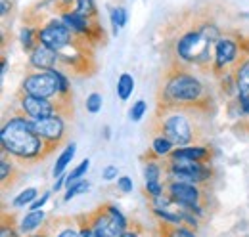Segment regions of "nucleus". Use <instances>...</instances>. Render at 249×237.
Returning <instances> with one entry per match:
<instances>
[{
  "label": "nucleus",
  "instance_id": "nucleus-40",
  "mask_svg": "<svg viewBox=\"0 0 249 237\" xmlns=\"http://www.w3.org/2000/svg\"><path fill=\"white\" fill-rule=\"evenodd\" d=\"M63 4H69V2H71V0H62Z\"/></svg>",
  "mask_w": 249,
  "mask_h": 237
},
{
  "label": "nucleus",
  "instance_id": "nucleus-11",
  "mask_svg": "<svg viewBox=\"0 0 249 237\" xmlns=\"http://www.w3.org/2000/svg\"><path fill=\"white\" fill-rule=\"evenodd\" d=\"M58 59H60V52L52 50L42 42H38L31 50V65L36 69H52Z\"/></svg>",
  "mask_w": 249,
  "mask_h": 237
},
{
  "label": "nucleus",
  "instance_id": "nucleus-36",
  "mask_svg": "<svg viewBox=\"0 0 249 237\" xmlns=\"http://www.w3.org/2000/svg\"><path fill=\"white\" fill-rule=\"evenodd\" d=\"M60 236H62V237H67V236H81V232H75V230H63V232H60Z\"/></svg>",
  "mask_w": 249,
  "mask_h": 237
},
{
  "label": "nucleus",
  "instance_id": "nucleus-38",
  "mask_svg": "<svg viewBox=\"0 0 249 237\" xmlns=\"http://www.w3.org/2000/svg\"><path fill=\"white\" fill-rule=\"evenodd\" d=\"M6 69H8V61H6V59H2V71H0V73L4 75V73H6Z\"/></svg>",
  "mask_w": 249,
  "mask_h": 237
},
{
  "label": "nucleus",
  "instance_id": "nucleus-18",
  "mask_svg": "<svg viewBox=\"0 0 249 237\" xmlns=\"http://www.w3.org/2000/svg\"><path fill=\"white\" fill-rule=\"evenodd\" d=\"M132 90H134V79H132L128 73H123V75L119 77V81H117V94H119V98H121L123 102H126V100L130 98Z\"/></svg>",
  "mask_w": 249,
  "mask_h": 237
},
{
  "label": "nucleus",
  "instance_id": "nucleus-3",
  "mask_svg": "<svg viewBox=\"0 0 249 237\" xmlns=\"http://www.w3.org/2000/svg\"><path fill=\"white\" fill-rule=\"evenodd\" d=\"M177 54L188 63H205L211 56V40L201 31H190L178 40Z\"/></svg>",
  "mask_w": 249,
  "mask_h": 237
},
{
  "label": "nucleus",
  "instance_id": "nucleus-28",
  "mask_svg": "<svg viewBox=\"0 0 249 237\" xmlns=\"http://www.w3.org/2000/svg\"><path fill=\"white\" fill-rule=\"evenodd\" d=\"M144 176H146V182H159L161 169L157 167L156 163H148L146 165V170H144Z\"/></svg>",
  "mask_w": 249,
  "mask_h": 237
},
{
  "label": "nucleus",
  "instance_id": "nucleus-2",
  "mask_svg": "<svg viewBox=\"0 0 249 237\" xmlns=\"http://www.w3.org/2000/svg\"><path fill=\"white\" fill-rule=\"evenodd\" d=\"M203 98V85L188 73H173L165 86H163V100L167 105H186L201 102Z\"/></svg>",
  "mask_w": 249,
  "mask_h": 237
},
{
  "label": "nucleus",
  "instance_id": "nucleus-33",
  "mask_svg": "<svg viewBox=\"0 0 249 237\" xmlns=\"http://www.w3.org/2000/svg\"><path fill=\"white\" fill-rule=\"evenodd\" d=\"M48 199H50V193L46 191V193H42V195H40V199H35V201H33V203L29 205V207H31V210H36V208H42V205H44V203H46Z\"/></svg>",
  "mask_w": 249,
  "mask_h": 237
},
{
  "label": "nucleus",
  "instance_id": "nucleus-6",
  "mask_svg": "<svg viewBox=\"0 0 249 237\" xmlns=\"http://www.w3.org/2000/svg\"><path fill=\"white\" fill-rule=\"evenodd\" d=\"M161 130L163 134L175 144V146H188L194 138L192 126L188 122V118L182 113H171L163 118L161 122Z\"/></svg>",
  "mask_w": 249,
  "mask_h": 237
},
{
  "label": "nucleus",
  "instance_id": "nucleus-1",
  "mask_svg": "<svg viewBox=\"0 0 249 237\" xmlns=\"http://www.w3.org/2000/svg\"><path fill=\"white\" fill-rule=\"evenodd\" d=\"M0 142L6 153L19 159H38L44 157V140L33 126V118L14 117L10 118L0 132Z\"/></svg>",
  "mask_w": 249,
  "mask_h": 237
},
{
  "label": "nucleus",
  "instance_id": "nucleus-5",
  "mask_svg": "<svg viewBox=\"0 0 249 237\" xmlns=\"http://www.w3.org/2000/svg\"><path fill=\"white\" fill-rule=\"evenodd\" d=\"M21 90L33 94V96H40V98H54L60 94V81L56 75V69H42V73H35L29 75L23 85Z\"/></svg>",
  "mask_w": 249,
  "mask_h": 237
},
{
  "label": "nucleus",
  "instance_id": "nucleus-20",
  "mask_svg": "<svg viewBox=\"0 0 249 237\" xmlns=\"http://www.w3.org/2000/svg\"><path fill=\"white\" fill-rule=\"evenodd\" d=\"M126 10L124 8H113L111 10V25H113V33L117 34V31L123 29L126 25Z\"/></svg>",
  "mask_w": 249,
  "mask_h": 237
},
{
  "label": "nucleus",
  "instance_id": "nucleus-26",
  "mask_svg": "<svg viewBox=\"0 0 249 237\" xmlns=\"http://www.w3.org/2000/svg\"><path fill=\"white\" fill-rule=\"evenodd\" d=\"M146 109H148V105H146V102L144 100H138L134 105H132V109L128 111V115H130V120H134V122H138L140 118L144 117V113H146Z\"/></svg>",
  "mask_w": 249,
  "mask_h": 237
},
{
  "label": "nucleus",
  "instance_id": "nucleus-13",
  "mask_svg": "<svg viewBox=\"0 0 249 237\" xmlns=\"http://www.w3.org/2000/svg\"><path fill=\"white\" fill-rule=\"evenodd\" d=\"M62 19H63V23L69 25L71 31L81 33V34H87V36L92 38V33H90V31H92V25L89 23L90 17H87V16H83V14H79V12H71V14H63Z\"/></svg>",
  "mask_w": 249,
  "mask_h": 237
},
{
  "label": "nucleus",
  "instance_id": "nucleus-30",
  "mask_svg": "<svg viewBox=\"0 0 249 237\" xmlns=\"http://www.w3.org/2000/svg\"><path fill=\"white\" fill-rule=\"evenodd\" d=\"M10 174H12V163H8L6 157H2V161H0V180H2V184H6Z\"/></svg>",
  "mask_w": 249,
  "mask_h": 237
},
{
  "label": "nucleus",
  "instance_id": "nucleus-25",
  "mask_svg": "<svg viewBox=\"0 0 249 237\" xmlns=\"http://www.w3.org/2000/svg\"><path fill=\"white\" fill-rule=\"evenodd\" d=\"M89 189V182H85V180H79V182H75V184H71L69 186V189H67V193H65V201H71L73 197H77L79 193H83V191H87Z\"/></svg>",
  "mask_w": 249,
  "mask_h": 237
},
{
  "label": "nucleus",
  "instance_id": "nucleus-15",
  "mask_svg": "<svg viewBox=\"0 0 249 237\" xmlns=\"http://www.w3.org/2000/svg\"><path fill=\"white\" fill-rule=\"evenodd\" d=\"M236 88L240 96H249V59L244 61L236 71Z\"/></svg>",
  "mask_w": 249,
  "mask_h": 237
},
{
  "label": "nucleus",
  "instance_id": "nucleus-22",
  "mask_svg": "<svg viewBox=\"0 0 249 237\" xmlns=\"http://www.w3.org/2000/svg\"><path fill=\"white\" fill-rule=\"evenodd\" d=\"M89 167H90V161H89V159H85L79 167H75V169L71 170V174H69V176H65V184H67V186H71V184L79 182V178H83L85 174H87Z\"/></svg>",
  "mask_w": 249,
  "mask_h": 237
},
{
  "label": "nucleus",
  "instance_id": "nucleus-37",
  "mask_svg": "<svg viewBox=\"0 0 249 237\" xmlns=\"http://www.w3.org/2000/svg\"><path fill=\"white\" fill-rule=\"evenodd\" d=\"M8 8H10V6H8V2H6V0H2V16H6V14H8Z\"/></svg>",
  "mask_w": 249,
  "mask_h": 237
},
{
  "label": "nucleus",
  "instance_id": "nucleus-24",
  "mask_svg": "<svg viewBox=\"0 0 249 237\" xmlns=\"http://www.w3.org/2000/svg\"><path fill=\"white\" fill-rule=\"evenodd\" d=\"M77 2V10L79 14L87 16V17H96V4L94 0H75Z\"/></svg>",
  "mask_w": 249,
  "mask_h": 237
},
{
  "label": "nucleus",
  "instance_id": "nucleus-35",
  "mask_svg": "<svg viewBox=\"0 0 249 237\" xmlns=\"http://www.w3.org/2000/svg\"><path fill=\"white\" fill-rule=\"evenodd\" d=\"M173 234H175V236H194V230H182V228H178V230H175Z\"/></svg>",
  "mask_w": 249,
  "mask_h": 237
},
{
  "label": "nucleus",
  "instance_id": "nucleus-27",
  "mask_svg": "<svg viewBox=\"0 0 249 237\" xmlns=\"http://www.w3.org/2000/svg\"><path fill=\"white\" fill-rule=\"evenodd\" d=\"M87 109H89V113H98L102 109V96L100 94L94 92L87 98Z\"/></svg>",
  "mask_w": 249,
  "mask_h": 237
},
{
  "label": "nucleus",
  "instance_id": "nucleus-7",
  "mask_svg": "<svg viewBox=\"0 0 249 237\" xmlns=\"http://www.w3.org/2000/svg\"><path fill=\"white\" fill-rule=\"evenodd\" d=\"M33 126L38 132V136L44 140V144H46L48 149L56 148L63 140V136H65V122H63V118L58 113L44 118H35Z\"/></svg>",
  "mask_w": 249,
  "mask_h": 237
},
{
  "label": "nucleus",
  "instance_id": "nucleus-4",
  "mask_svg": "<svg viewBox=\"0 0 249 237\" xmlns=\"http://www.w3.org/2000/svg\"><path fill=\"white\" fill-rule=\"evenodd\" d=\"M169 172L178 182H192V184L209 180V176H211V169L205 167L203 161L186 159V157H171Z\"/></svg>",
  "mask_w": 249,
  "mask_h": 237
},
{
  "label": "nucleus",
  "instance_id": "nucleus-19",
  "mask_svg": "<svg viewBox=\"0 0 249 237\" xmlns=\"http://www.w3.org/2000/svg\"><path fill=\"white\" fill-rule=\"evenodd\" d=\"M173 142L163 134V136H159V138H156L154 140V144H152V151L156 153V155H159V157H163V155H169L171 151H173Z\"/></svg>",
  "mask_w": 249,
  "mask_h": 237
},
{
  "label": "nucleus",
  "instance_id": "nucleus-34",
  "mask_svg": "<svg viewBox=\"0 0 249 237\" xmlns=\"http://www.w3.org/2000/svg\"><path fill=\"white\" fill-rule=\"evenodd\" d=\"M117 174H119L117 167H106L104 169V180H113V178H117Z\"/></svg>",
  "mask_w": 249,
  "mask_h": 237
},
{
  "label": "nucleus",
  "instance_id": "nucleus-16",
  "mask_svg": "<svg viewBox=\"0 0 249 237\" xmlns=\"http://www.w3.org/2000/svg\"><path fill=\"white\" fill-rule=\"evenodd\" d=\"M75 151H77V148H75V144H69L67 148L63 149V153L58 157V161H56V167H54V178L62 176L63 170L67 169V165L73 161V157H75Z\"/></svg>",
  "mask_w": 249,
  "mask_h": 237
},
{
  "label": "nucleus",
  "instance_id": "nucleus-17",
  "mask_svg": "<svg viewBox=\"0 0 249 237\" xmlns=\"http://www.w3.org/2000/svg\"><path fill=\"white\" fill-rule=\"evenodd\" d=\"M42 220H44V212L42 210H31L23 220H21V232L23 234H27V232H33V230H36L40 224H42Z\"/></svg>",
  "mask_w": 249,
  "mask_h": 237
},
{
  "label": "nucleus",
  "instance_id": "nucleus-8",
  "mask_svg": "<svg viewBox=\"0 0 249 237\" xmlns=\"http://www.w3.org/2000/svg\"><path fill=\"white\" fill-rule=\"evenodd\" d=\"M38 40H40L42 44L50 46L52 50L62 52L63 48H67V46L71 44L73 38H71V29H69V25L63 23V19L62 21L54 19V21L46 23L42 29L38 31Z\"/></svg>",
  "mask_w": 249,
  "mask_h": 237
},
{
  "label": "nucleus",
  "instance_id": "nucleus-12",
  "mask_svg": "<svg viewBox=\"0 0 249 237\" xmlns=\"http://www.w3.org/2000/svg\"><path fill=\"white\" fill-rule=\"evenodd\" d=\"M238 56V44L230 38H218L217 46H215V63L217 69H222L226 65H230Z\"/></svg>",
  "mask_w": 249,
  "mask_h": 237
},
{
  "label": "nucleus",
  "instance_id": "nucleus-39",
  "mask_svg": "<svg viewBox=\"0 0 249 237\" xmlns=\"http://www.w3.org/2000/svg\"><path fill=\"white\" fill-rule=\"evenodd\" d=\"M104 136H106V140L109 138V126H104Z\"/></svg>",
  "mask_w": 249,
  "mask_h": 237
},
{
  "label": "nucleus",
  "instance_id": "nucleus-14",
  "mask_svg": "<svg viewBox=\"0 0 249 237\" xmlns=\"http://www.w3.org/2000/svg\"><path fill=\"white\" fill-rule=\"evenodd\" d=\"M171 157H186V159H196V161H205L209 157V151L201 146H194V148L178 146V149L171 151Z\"/></svg>",
  "mask_w": 249,
  "mask_h": 237
},
{
  "label": "nucleus",
  "instance_id": "nucleus-31",
  "mask_svg": "<svg viewBox=\"0 0 249 237\" xmlns=\"http://www.w3.org/2000/svg\"><path fill=\"white\" fill-rule=\"evenodd\" d=\"M146 191L152 195V197H157L163 193V186L159 182H146Z\"/></svg>",
  "mask_w": 249,
  "mask_h": 237
},
{
  "label": "nucleus",
  "instance_id": "nucleus-10",
  "mask_svg": "<svg viewBox=\"0 0 249 237\" xmlns=\"http://www.w3.org/2000/svg\"><path fill=\"white\" fill-rule=\"evenodd\" d=\"M169 195L177 205L184 208L194 207L199 201V189L192 182H178V180L171 182L169 184Z\"/></svg>",
  "mask_w": 249,
  "mask_h": 237
},
{
  "label": "nucleus",
  "instance_id": "nucleus-9",
  "mask_svg": "<svg viewBox=\"0 0 249 237\" xmlns=\"http://www.w3.org/2000/svg\"><path fill=\"white\" fill-rule=\"evenodd\" d=\"M19 105H21V111L27 115L29 118H44L50 117L58 111L56 103L50 102V98H40V96H33L23 92L19 96Z\"/></svg>",
  "mask_w": 249,
  "mask_h": 237
},
{
  "label": "nucleus",
  "instance_id": "nucleus-32",
  "mask_svg": "<svg viewBox=\"0 0 249 237\" xmlns=\"http://www.w3.org/2000/svg\"><path fill=\"white\" fill-rule=\"evenodd\" d=\"M117 186H119V189L123 191V193H130L132 191V180L128 176H121L117 180Z\"/></svg>",
  "mask_w": 249,
  "mask_h": 237
},
{
  "label": "nucleus",
  "instance_id": "nucleus-23",
  "mask_svg": "<svg viewBox=\"0 0 249 237\" xmlns=\"http://www.w3.org/2000/svg\"><path fill=\"white\" fill-rule=\"evenodd\" d=\"M36 199V189L35 187H27L25 191H21L16 199H14V207H25V205H31L33 201Z\"/></svg>",
  "mask_w": 249,
  "mask_h": 237
},
{
  "label": "nucleus",
  "instance_id": "nucleus-21",
  "mask_svg": "<svg viewBox=\"0 0 249 237\" xmlns=\"http://www.w3.org/2000/svg\"><path fill=\"white\" fill-rule=\"evenodd\" d=\"M21 46H23V50H33L40 40H38V33L35 34V31L29 29V27H25V29L21 31Z\"/></svg>",
  "mask_w": 249,
  "mask_h": 237
},
{
  "label": "nucleus",
  "instance_id": "nucleus-29",
  "mask_svg": "<svg viewBox=\"0 0 249 237\" xmlns=\"http://www.w3.org/2000/svg\"><path fill=\"white\" fill-rule=\"evenodd\" d=\"M106 207V210L109 212V216L119 224V226H123V228H126V218H124L123 214H121V210L115 207V205H104Z\"/></svg>",
  "mask_w": 249,
  "mask_h": 237
}]
</instances>
